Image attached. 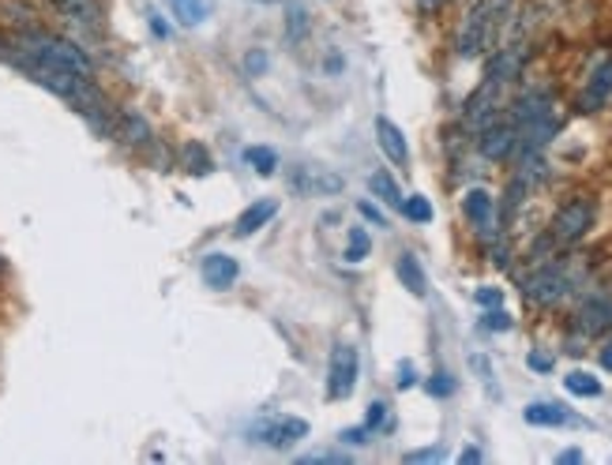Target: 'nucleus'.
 Returning a JSON list of instances; mask_svg holds the SVG:
<instances>
[{"instance_id": "423d86ee", "label": "nucleus", "mask_w": 612, "mask_h": 465, "mask_svg": "<svg viewBox=\"0 0 612 465\" xmlns=\"http://www.w3.org/2000/svg\"><path fill=\"white\" fill-rule=\"evenodd\" d=\"M357 380H361V349L354 341H338L327 361V398L346 402L357 391Z\"/></svg>"}, {"instance_id": "4be33fe9", "label": "nucleus", "mask_w": 612, "mask_h": 465, "mask_svg": "<svg viewBox=\"0 0 612 465\" xmlns=\"http://www.w3.org/2000/svg\"><path fill=\"white\" fill-rule=\"evenodd\" d=\"M369 191H372L376 199H383L388 207H395V210L402 204V191H399V184H395V177H391L388 170H376L372 173V177H369Z\"/></svg>"}, {"instance_id": "58836bf2", "label": "nucleus", "mask_w": 612, "mask_h": 465, "mask_svg": "<svg viewBox=\"0 0 612 465\" xmlns=\"http://www.w3.org/2000/svg\"><path fill=\"white\" fill-rule=\"evenodd\" d=\"M598 361H601V368H605V372H612V341H605V346L598 349Z\"/></svg>"}, {"instance_id": "a878e982", "label": "nucleus", "mask_w": 612, "mask_h": 465, "mask_svg": "<svg viewBox=\"0 0 612 465\" xmlns=\"http://www.w3.org/2000/svg\"><path fill=\"white\" fill-rule=\"evenodd\" d=\"M399 210H402V218H409V222H417V225H428L432 222V204H428L425 196H402V204H399Z\"/></svg>"}, {"instance_id": "c9c22d12", "label": "nucleus", "mask_w": 612, "mask_h": 465, "mask_svg": "<svg viewBox=\"0 0 612 465\" xmlns=\"http://www.w3.org/2000/svg\"><path fill=\"white\" fill-rule=\"evenodd\" d=\"M264 68H267V53L256 46V49L249 53V72L256 75V72H264Z\"/></svg>"}, {"instance_id": "f03ea898", "label": "nucleus", "mask_w": 612, "mask_h": 465, "mask_svg": "<svg viewBox=\"0 0 612 465\" xmlns=\"http://www.w3.org/2000/svg\"><path fill=\"white\" fill-rule=\"evenodd\" d=\"M582 286V263L579 259H549L533 275L522 278V297L538 309H553L564 297H571Z\"/></svg>"}, {"instance_id": "9b49d317", "label": "nucleus", "mask_w": 612, "mask_h": 465, "mask_svg": "<svg viewBox=\"0 0 612 465\" xmlns=\"http://www.w3.org/2000/svg\"><path fill=\"white\" fill-rule=\"evenodd\" d=\"M609 98H612V57H605L590 72V79H586V86H582V94L575 98V113H598Z\"/></svg>"}, {"instance_id": "6e6552de", "label": "nucleus", "mask_w": 612, "mask_h": 465, "mask_svg": "<svg viewBox=\"0 0 612 465\" xmlns=\"http://www.w3.org/2000/svg\"><path fill=\"white\" fill-rule=\"evenodd\" d=\"M515 147H519V128L511 120H493L485 131H477V151L488 162H511Z\"/></svg>"}, {"instance_id": "7c9ffc66", "label": "nucleus", "mask_w": 612, "mask_h": 465, "mask_svg": "<svg viewBox=\"0 0 612 465\" xmlns=\"http://www.w3.org/2000/svg\"><path fill=\"white\" fill-rule=\"evenodd\" d=\"M553 353H541V349H530V357H527V368L530 372H553Z\"/></svg>"}, {"instance_id": "4468645a", "label": "nucleus", "mask_w": 612, "mask_h": 465, "mask_svg": "<svg viewBox=\"0 0 612 465\" xmlns=\"http://www.w3.org/2000/svg\"><path fill=\"white\" fill-rule=\"evenodd\" d=\"M275 214H278V199L275 196L256 199V204H249L238 214V225H233V233H238L241 241H249V236H256L259 230H267L270 218H275Z\"/></svg>"}, {"instance_id": "6ab92c4d", "label": "nucleus", "mask_w": 612, "mask_h": 465, "mask_svg": "<svg viewBox=\"0 0 612 465\" xmlns=\"http://www.w3.org/2000/svg\"><path fill=\"white\" fill-rule=\"evenodd\" d=\"M395 275H399L402 289H409L414 297H425L428 293V275H425L422 259H417L414 252H402V256L395 259Z\"/></svg>"}, {"instance_id": "dca6fc26", "label": "nucleus", "mask_w": 612, "mask_h": 465, "mask_svg": "<svg viewBox=\"0 0 612 465\" xmlns=\"http://www.w3.org/2000/svg\"><path fill=\"white\" fill-rule=\"evenodd\" d=\"M49 8L60 20L86 26V31H99L102 26V0H49Z\"/></svg>"}, {"instance_id": "aec40b11", "label": "nucleus", "mask_w": 612, "mask_h": 465, "mask_svg": "<svg viewBox=\"0 0 612 465\" xmlns=\"http://www.w3.org/2000/svg\"><path fill=\"white\" fill-rule=\"evenodd\" d=\"M564 391L567 394H575V398H601V380L598 375H590V372H567L564 375Z\"/></svg>"}, {"instance_id": "79ce46f5", "label": "nucleus", "mask_w": 612, "mask_h": 465, "mask_svg": "<svg viewBox=\"0 0 612 465\" xmlns=\"http://www.w3.org/2000/svg\"><path fill=\"white\" fill-rule=\"evenodd\" d=\"M481 458H485V454H481L477 446H466V451L459 454V462H481Z\"/></svg>"}, {"instance_id": "f8f14e48", "label": "nucleus", "mask_w": 612, "mask_h": 465, "mask_svg": "<svg viewBox=\"0 0 612 465\" xmlns=\"http://www.w3.org/2000/svg\"><path fill=\"white\" fill-rule=\"evenodd\" d=\"M199 278L207 282V289H215V293H226V289L238 286L241 263L233 259V256H226V252H207L204 263H199Z\"/></svg>"}, {"instance_id": "20e7f679", "label": "nucleus", "mask_w": 612, "mask_h": 465, "mask_svg": "<svg viewBox=\"0 0 612 465\" xmlns=\"http://www.w3.org/2000/svg\"><path fill=\"white\" fill-rule=\"evenodd\" d=\"M507 91H511V83H500V79H493V75L481 79L477 91L462 105V128L477 136V131H485L493 120H500V109L507 105Z\"/></svg>"}, {"instance_id": "39448f33", "label": "nucleus", "mask_w": 612, "mask_h": 465, "mask_svg": "<svg viewBox=\"0 0 612 465\" xmlns=\"http://www.w3.org/2000/svg\"><path fill=\"white\" fill-rule=\"evenodd\" d=\"M309 432H312V425L304 417L267 414L249 428V443L270 446V451H290V446H297L301 440H309Z\"/></svg>"}, {"instance_id": "7ed1b4c3", "label": "nucleus", "mask_w": 612, "mask_h": 465, "mask_svg": "<svg viewBox=\"0 0 612 465\" xmlns=\"http://www.w3.org/2000/svg\"><path fill=\"white\" fill-rule=\"evenodd\" d=\"M593 218H598V204L590 196H575L567 204H559L545 233L549 248H575L593 230Z\"/></svg>"}, {"instance_id": "393cba45", "label": "nucleus", "mask_w": 612, "mask_h": 465, "mask_svg": "<svg viewBox=\"0 0 612 465\" xmlns=\"http://www.w3.org/2000/svg\"><path fill=\"white\" fill-rule=\"evenodd\" d=\"M181 158H185V170L192 173V177H207V173L215 170V162H211V154H207V147H199V143H185Z\"/></svg>"}, {"instance_id": "2f4dec72", "label": "nucleus", "mask_w": 612, "mask_h": 465, "mask_svg": "<svg viewBox=\"0 0 612 465\" xmlns=\"http://www.w3.org/2000/svg\"><path fill=\"white\" fill-rule=\"evenodd\" d=\"M395 387H399V391L417 387V368L409 364V361H402V364H399V380H395Z\"/></svg>"}, {"instance_id": "e433bc0d", "label": "nucleus", "mask_w": 612, "mask_h": 465, "mask_svg": "<svg viewBox=\"0 0 612 465\" xmlns=\"http://www.w3.org/2000/svg\"><path fill=\"white\" fill-rule=\"evenodd\" d=\"M147 20H151V31L159 34V38H170V26H165V20L159 12H147Z\"/></svg>"}, {"instance_id": "72a5a7b5", "label": "nucleus", "mask_w": 612, "mask_h": 465, "mask_svg": "<svg viewBox=\"0 0 612 465\" xmlns=\"http://www.w3.org/2000/svg\"><path fill=\"white\" fill-rule=\"evenodd\" d=\"M369 435H372V432H369L365 425H361V428H346V432L338 435V443H346V446L354 443V446H357V443H369Z\"/></svg>"}, {"instance_id": "a211bd4d", "label": "nucleus", "mask_w": 612, "mask_h": 465, "mask_svg": "<svg viewBox=\"0 0 612 465\" xmlns=\"http://www.w3.org/2000/svg\"><path fill=\"white\" fill-rule=\"evenodd\" d=\"M215 4L218 0H170V12L181 26L196 31V26H204L215 15Z\"/></svg>"}, {"instance_id": "5701e85b", "label": "nucleus", "mask_w": 612, "mask_h": 465, "mask_svg": "<svg viewBox=\"0 0 612 465\" xmlns=\"http://www.w3.org/2000/svg\"><path fill=\"white\" fill-rule=\"evenodd\" d=\"M372 252V236L365 225H349L346 233V263H365Z\"/></svg>"}, {"instance_id": "bb28decb", "label": "nucleus", "mask_w": 612, "mask_h": 465, "mask_svg": "<svg viewBox=\"0 0 612 465\" xmlns=\"http://www.w3.org/2000/svg\"><path fill=\"white\" fill-rule=\"evenodd\" d=\"M365 428L376 435V432H391L395 428V417H391V406L388 402H372L369 406V417H365Z\"/></svg>"}, {"instance_id": "a19ab883", "label": "nucleus", "mask_w": 612, "mask_h": 465, "mask_svg": "<svg viewBox=\"0 0 612 465\" xmlns=\"http://www.w3.org/2000/svg\"><path fill=\"white\" fill-rule=\"evenodd\" d=\"M301 462H349V454H309Z\"/></svg>"}, {"instance_id": "b1692460", "label": "nucleus", "mask_w": 612, "mask_h": 465, "mask_svg": "<svg viewBox=\"0 0 612 465\" xmlns=\"http://www.w3.org/2000/svg\"><path fill=\"white\" fill-rule=\"evenodd\" d=\"M309 8L304 4H297V0H290V4H286V38L290 42H301L304 34H309Z\"/></svg>"}, {"instance_id": "4c0bfd02", "label": "nucleus", "mask_w": 612, "mask_h": 465, "mask_svg": "<svg viewBox=\"0 0 612 465\" xmlns=\"http://www.w3.org/2000/svg\"><path fill=\"white\" fill-rule=\"evenodd\" d=\"M443 4H448V0H417V8H422V15H436Z\"/></svg>"}, {"instance_id": "473e14b6", "label": "nucleus", "mask_w": 612, "mask_h": 465, "mask_svg": "<svg viewBox=\"0 0 612 465\" xmlns=\"http://www.w3.org/2000/svg\"><path fill=\"white\" fill-rule=\"evenodd\" d=\"M357 210H361V218H369L372 225H380V230H383V225H388V214H383L380 207H372L369 199H361V204H357Z\"/></svg>"}, {"instance_id": "cd10ccee", "label": "nucleus", "mask_w": 612, "mask_h": 465, "mask_svg": "<svg viewBox=\"0 0 612 465\" xmlns=\"http://www.w3.org/2000/svg\"><path fill=\"white\" fill-rule=\"evenodd\" d=\"M481 327L493 330V335H504V330L515 327V319L504 309H485V315H481Z\"/></svg>"}, {"instance_id": "f257e3e1", "label": "nucleus", "mask_w": 612, "mask_h": 465, "mask_svg": "<svg viewBox=\"0 0 612 465\" xmlns=\"http://www.w3.org/2000/svg\"><path fill=\"white\" fill-rule=\"evenodd\" d=\"M515 12V0H474L470 12L462 15L459 31H454V53L462 60L488 57L500 42L507 20Z\"/></svg>"}, {"instance_id": "f3484780", "label": "nucleus", "mask_w": 612, "mask_h": 465, "mask_svg": "<svg viewBox=\"0 0 612 465\" xmlns=\"http://www.w3.org/2000/svg\"><path fill=\"white\" fill-rule=\"evenodd\" d=\"M522 420L533 428H564V425H579V417L571 414L567 406H559V402H530L527 409H522Z\"/></svg>"}, {"instance_id": "37998d69", "label": "nucleus", "mask_w": 612, "mask_h": 465, "mask_svg": "<svg viewBox=\"0 0 612 465\" xmlns=\"http://www.w3.org/2000/svg\"><path fill=\"white\" fill-rule=\"evenodd\" d=\"M8 57V38H0V60Z\"/></svg>"}, {"instance_id": "1a4fd4ad", "label": "nucleus", "mask_w": 612, "mask_h": 465, "mask_svg": "<svg viewBox=\"0 0 612 465\" xmlns=\"http://www.w3.org/2000/svg\"><path fill=\"white\" fill-rule=\"evenodd\" d=\"M290 188L297 196H338L343 191V177L323 170V165H293Z\"/></svg>"}, {"instance_id": "2eb2a0df", "label": "nucleus", "mask_w": 612, "mask_h": 465, "mask_svg": "<svg viewBox=\"0 0 612 465\" xmlns=\"http://www.w3.org/2000/svg\"><path fill=\"white\" fill-rule=\"evenodd\" d=\"M113 136L125 139V143L132 147V151H147V147L154 143L151 125H147V120L139 117L136 109H120V113H117V120H113Z\"/></svg>"}, {"instance_id": "0eeeda50", "label": "nucleus", "mask_w": 612, "mask_h": 465, "mask_svg": "<svg viewBox=\"0 0 612 465\" xmlns=\"http://www.w3.org/2000/svg\"><path fill=\"white\" fill-rule=\"evenodd\" d=\"M462 214H466L470 230L477 233L481 244L500 236V214H496V199L488 196V188H466V196H462Z\"/></svg>"}, {"instance_id": "ea45409f", "label": "nucleus", "mask_w": 612, "mask_h": 465, "mask_svg": "<svg viewBox=\"0 0 612 465\" xmlns=\"http://www.w3.org/2000/svg\"><path fill=\"white\" fill-rule=\"evenodd\" d=\"M556 462H559V465H567V462H582V451H579V446H571V451H559V454H556Z\"/></svg>"}, {"instance_id": "ddd939ff", "label": "nucleus", "mask_w": 612, "mask_h": 465, "mask_svg": "<svg viewBox=\"0 0 612 465\" xmlns=\"http://www.w3.org/2000/svg\"><path fill=\"white\" fill-rule=\"evenodd\" d=\"M376 143L391 158V165H402V170L409 165V139L391 117H376Z\"/></svg>"}, {"instance_id": "c756f323", "label": "nucleus", "mask_w": 612, "mask_h": 465, "mask_svg": "<svg viewBox=\"0 0 612 465\" xmlns=\"http://www.w3.org/2000/svg\"><path fill=\"white\" fill-rule=\"evenodd\" d=\"M474 301L481 304V309H500V304H504V289H496V286H481L477 293H474Z\"/></svg>"}, {"instance_id": "c85d7f7f", "label": "nucleus", "mask_w": 612, "mask_h": 465, "mask_svg": "<svg viewBox=\"0 0 612 465\" xmlns=\"http://www.w3.org/2000/svg\"><path fill=\"white\" fill-rule=\"evenodd\" d=\"M425 387H428V394H432V398H451V394H454V380H451L448 372H436V375H428Z\"/></svg>"}, {"instance_id": "f704fd0d", "label": "nucleus", "mask_w": 612, "mask_h": 465, "mask_svg": "<svg viewBox=\"0 0 612 465\" xmlns=\"http://www.w3.org/2000/svg\"><path fill=\"white\" fill-rule=\"evenodd\" d=\"M440 458H443L440 446H428V451H409L406 454V462H440Z\"/></svg>"}, {"instance_id": "412c9836", "label": "nucleus", "mask_w": 612, "mask_h": 465, "mask_svg": "<svg viewBox=\"0 0 612 465\" xmlns=\"http://www.w3.org/2000/svg\"><path fill=\"white\" fill-rule=\"evenodd\" d=\"M244 165L259 177H275L278 173V154L270 147H244Z\"/></svg>"}, {"instance_id": "c03bdc74", "label": "nucleus", "mask_w": 612, "mask_h": 465, "mask_svg": "<svg viewBox=\"0 0 612 465\" xmlns=\"http://www.w3.org/2000/svg\"><path fill=\"white\" fill-rule=\"evenodd\" d=\"M4 270H8V259H4V256H0V278H4Z\"/></svg>"}, {"instance_id": "9d476101", "label": "nucleus", "mask_w": 612, "mask_h": 465, "mask_svg": "<svg viewBox=\"0 0 612 465\" xmlns=\"http://www.w3.org/2000/svg\"><path fill=\"white\" fill-rule=\"evenodd\" d=\"M575 327H579L582 335H601V330L612 327V293L609 289H598V293L586 297V301L579 304V312H575Z\"/></svg>"}]
</instances>
